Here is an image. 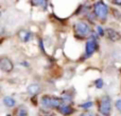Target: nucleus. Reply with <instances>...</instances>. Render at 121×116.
<instances>
[{
  "label": "nucleus",
  "instance_id": "obj_1",
  "mask_svg": "<svg viewBox=\"0 0 121 116\" xmlns=\"http://www.w3.org/2000/svg\"><path fill=\"white\" fill-rule=\"evenodd\" d=\"M74 30L78 35L82 36V37H86L91 34V28H90L89 23L85 20L77 21L74 25Z\"/></svg>",
  "mask_w": 121,
  "mask_h": 116
},
{
  "label": "nucleus",
  "instance_id": "obj_2",
  "mask_svg": "<svg viewBox=\"0 0 121 116\" xmlns=\"http://www.w3.org/2000/svg\"><path fill=\"white\" fill-rule=\"evenodd\" d=\"M42 106L44 108H57L60 109L63 106V100L60 98L53 97V96H44L42 98Z\"/></svg>",
  "mask_w": 121,
  "mask_h": 116
},
{
  "label": "nucleus",
  "instance_id": "obj_3",
  "mask_svg": "<svg viewBox=\"0 0 121 116\" xmlns=\"http://www.w3.org/2000/svg\"><path fill=\"white\" fill-rule=\"evenodd\" d=\"M99 112L103 116H111L112 114V99L109 96H103L101 98Z\"/></svg>",
  "mask_w": 121,
  "mask_h": 116
},
{
  "label": "nucleus",
  "instance_id": "obj_4",
  "mask_svg": "<svg viewBox=\"0 0 121 116\" xmlns=\"http://www.w3.org/2000/svg\"><path fill=\"white\" fill-rule=\"evenodd\" d=\"M94 12L98 18L104 20V19H106L107 15H108V8H107V5L104 2L98 1L94 5Z\"/></svg>",
  "mask_w": 121,
  "mask_h": 116
},
{
  "label": "nucleus",
  "instance_id": "obj_5",
  "mask_svg": "<svg viewBox=\"0 0 121 116\" xmlns=\"http://www.w3.org/2000/svg\"><path fill=\"white\" fill-rule=\"evenodd\" d=\"M97 49V42L95 38H90L86 42V47H85V51H86V55L90 57L91 54H94V52Z\"/></svg>",
  "mask_w": 121,
  "mask_h": 116
},
{
  "label": "nucleus",
  "instance_id": "obj_6",
  "mask_svg": "<svg viewBox=\"0 0 121 116\" xmlns=\"http://www.w3.org/2000/svg\"><path fill=\"white\" fill-rule=\"evenodd\" d=\"M0 68H1V70H3L5 72H10L13 70L14 66H13V63L11 62V60H9L8 58H2L0 60Z\"/></svg>",
  "mask_w": 121,
  "mask_h": 116
},
{
  "label": "nucleus",
  "instance_id": "obj_7",
  "mask_svg": "<svg viewBox=\"0 0 121 116\" xmlns=\"http://www.w3.org/2000/svg\"><path fill=\"white\" fill-rule=\"evenodd\" d=\"M106 35H107V37H108L111 40H113V42L119 40L121 38V35L119 34V32H117L114 29H107L106 30Z\"/></svg>",
  "mask_w": 121,
  "mask_h": 116
},
{
  "label": "nucleus",
  "instance_id": "obj_8",
  "mask_svg": "<svg viewBox=\"0 0 121 116\" xmlns=\"http://www.w3.org/2000/svg\"><path fill=\"white\" fill-rule=\"evenodd\" d=\"M40 89H42V87H40L39 84H37V83H32V84H30L29 86H28V93L31 94V95H37L40 92Z\"/></svg>",
  "mask_w": 121,
  "mask_h": 116
},
{
  "label": "nucleus",
  "instance_id": "obj_9",
  "mask_svg": "<svg viewBox=\"0 0 121 116\" xmlns=\"http://www.w3.org/2000/svg\"><path fill=\"white\" fill-rule=\"evenodd\" d=\"M59 110H60V112L62 113L63 115H65V116L70 115V114H72L73 113V109L71 108L70 106H67V104H63Z\"/></svg>",
  "mask_w": 121,
  "mask_h": 116
},
{
  "label": "nucleus",
  "instance_id": "obj_10",
  "mask_svg": "<svg viewBox=\"0 0 121 116\" xmlns=\"http://www.w3.org/2000/svg\"><path fill=\"white\" fill-rule=\"evenodd\" d=\"M3 103L8 108H12L16 104V101H15L14 98L10 97V96H5V97H3Z\"/></svg>",
  "mask_w": 121,
  "mask_h": 116
},
{
  "label": "nucleus",
  "instance_id": "obj_11",
  "mask_svg": "<svg viewBox=\"0 0 121 116\" xmlns=\"http://www.w3.org/2000/svg\"><path fill=\"white\" fill-rule=\"evenodd\" d=\"M92 104H94V103H92V101H87V102H85V103H82L80 107H81L82 109H85V110H87V109L91 108Z\"/></svg>",
  "mask_w": 121,
  "mask_h": 116
},
{
  "label": "nucleus",
  "instance_id": "obj_12",
  "mask_svg": "<svg viewBox=\"0 0 121 116\" xmlns=\"http://www.w3.org/2000/svg\"><path fill=\"white\" fill-rule=\"evenodd\" d=\"M95 85H96L97 89H102V87L104 86L103 80H102V79H98V80H96V83H95Z\"/></svg>",
  "mask_w": 121,
  "mask_h": 116
},
{
  "label": "nucleus",
  "instance_id": "obj_13",
  "mask_svg": "<svg viewBox=\"0 0 121 116\" xmlns=\"http://www.w3.org/2000/svg\"><path fill=\"white\" fill-rule=\"evenodd\" d=\"M30 37H31V33H30L29 31L23 32V37H22V40H23V42H29Z\"/></svg>",
  "mask_w": 121,
  "mask_h": 116
},
{
  "label": "nucleus",
  "instance_id": "obj_14",
  "mask_svg": "<svg viewBox=\"0 0 121 116\" xmlns=\"http://www.w3.org/2000/svg\"><path fill=\"white\" fill-rule=\"evenodd\" d=\"M27 114H28L27 109L20 108V109L18 110V116H27Z\"/></svg>",
  "mask_w": 121,
  "mask_h": 116
},
{
  "label": "nucleus",
  "instance_id": "obj_15",
  "mask_svg": "<svg viewBox=\"0 0 121 116\" xmlns=\"http://www.w3.org/2000/svg\"><path fill=\"white\" fill-rule=\"evenodd\" d=\"M115 106H116V109H117L118 111L121 113V99H118V100H116V102H115Z\"/></svg>",
  "mask_w": 121,
  "mask_h": 116
},
{
  "label": "nucleus",
  "instance_id": "obj_16",
  "mask_svg": "<svg viewBox=\"0 0 121 116\" xmlns=\"http://www.w3.org/2000/svg\"><path fill=\"white\" fill-rule=\"evenodd\" d=\"M98 31H99V34H100V35H104V30H103L101 27H98Z\"/></svg>",
  "mask_w": 121,
  "mask_h": 116
},
{
  "label": "nucleus",
  "instance_id": "obj_17",
  "mask_svg": "<svg viewBox=\"0 0 121 116\" xmlns=\"http://www.w3.org/2000/svg\"><path fill=\"white\" fill-rule=\"evenodd\" d=\"M114 4H117V5H121V1H113Z\"/></svg>",
  "mask_w": 121,
  "mask_h": 116
},
{
  "label": "nucleus",
  "instance_id": "obj_18",
  "mask_svg": "<svg viewBox=\"0 0 121 116\" xmlns=\"http://www.w3.org/2000/svg\"><path fill=\"white\" fill-rule=\"evenodd\" d=\"M81 116H91V114H89V113H85V114H82Z\"/></svg>",
  "mask_w": 121,
  "mask_h": 116
},
{
  "label": "nucleus",
  "instance_id": "obj_19",
  "mask_svg": "<svg viewBox=\"0 0 121 116\" xmlns=\"http://www.w3.org/2000/svg\"><path fill=\"white\" fill-rule=\"evenodd\" d=\"M6 116H11V115H6Z\"/></svg>",
  "mask_w": 121,
  "mask_h": 116
},
{
  "label": "nucleus",
  "instance_id": "obj_20",
  "mask_svg": "<svg viewBox=\"0 0 121 116\" xmlns=\"http://www.w3.org/2000/svg\"><path fill=\"white\" fill-rule=\"evenodd\" d=\"M96 116H100V115H96Z\"/></svg>",
  "mask_w": 121,
  "mask_h": 116
}]
</instances>
